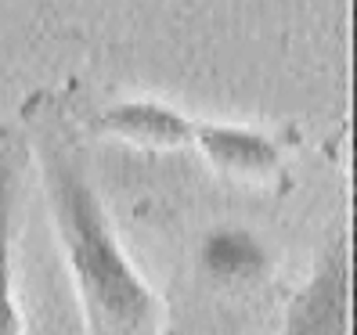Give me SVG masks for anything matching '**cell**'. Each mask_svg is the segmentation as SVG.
<instances>
[{"label":"cell","instance_id":"6da1fadb","mask_svg":"<svg viewBox=\"0 0 357 335\" xmlns=\"http://www.w3.org/2000/svg\"><path fill=\"white\" fill-rule=\"evenodd\" d=\"M18 116L29 152L40 159L54 235L73 270L87 335H166V306L127 260L91 180L69 91H33Z\"/></svg>","mask_w":357,"mask_h":335},{"label":"cell","instance_id":"7a4b0ae2","mask_svg":"<svg viewBox=\"0 0 357 335\" xmlns=\"http://www.w3.org/2000/svg\"><path fill=\"white\" fill-rule=\"evenodd\" d=\"M282 335H350V231H335L285 310Z\"/></svg>","mask_w":357,"mask_h":335},{"label":"cell","instance_id":"3957f363","mask_svg":"<svg viewBox=\"0 0 357 335\" xmlns=\"http://www.w3.org/2000/svg\"><path fill=\"white\" fill-rule=\"evenodd\" d=\"M29 137L22 123H0V335H22V306L15 281L18 213L29 170Z\"/></svg>","mask_w":357,"mask_h":335},{"label":"cell","instance_id":"277c9868","mask_svg":"<svg viewBox=\"0 0 357 335\" xmlns=\"http://www.w3.org/2000/svg\"><path fill=\"white\" fill-rule=\"evenodd\" d=\"M192 144L217 173L245 184H275L285 177V144L271 134L231 127V123H199Z\"/></svg>","mask_w":357,"mask_h":335},{"label":"cell","instance_id":"5b68a950","mask_svg":"<svg viewBox=\"0 0 357 335\" xmlns=\"http://www.w3.org/2000/svg\"><path fill=\"white\" fill-rule=\"evenodd\" d=\"M98 134H112L137 148H184L195 137V119L159 101H123L109 104L91 119Z\"/></svg>","mask_w":357,"mask_h":335}]
</instances>
